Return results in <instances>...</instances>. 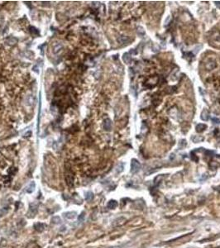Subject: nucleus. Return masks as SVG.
<instances>
[{
	"label": "nucleus",
	"mask_w": 220,
	"mask_h": 248,
	"mask_svg": "<svg viewBox=\"0 0 220 248\" xmlns=\"http://www.w3.org/2000/svg\"><path fill=\"white\" fill-rule=\"evenodd\" d=\"M37 211H38L37 203H31L30 207H29L28 213V218H34L35 215L37 214Z\"/></svg>",
	"instance_id": "nucleus-1"
},
{
	"label": "nucleus",
	"mask_w": 220,
	"mask_h": 248,
	"mask_svg": "<svg viewBox=\"0 0 220 248\" xmlns=\"http://www.w3.org/2000/svg\"><path fill=\"white\" fill-rule=\"evenodd\" d=\"M141 169V164L136 159H132L131 162V172L132 174H136Z\"/></svg>",
	"instance_id": "nucleus-2"
},
{
	"label": "nucleus",
	"mask_w": 220,
	"mask_h": 248,
	"mask_svg": "<svg viewBox=\"0 0 220 248\" xmlns=\"http://www.w3.org/2000/svg\"><path fill=\"white\" fill-rule=\"evenodd\" d=\"M39 98H40V101H39V108H38V117H37V126H36V127H37V135L39 134V131H40V123H41V94H40V97H39Z\"/></svg>",
	"instance_id": "nucleus-3"
},
{
	"label": "nucleus",
	"mask_w": 220,
	"mask_h": 248,
	"mask_svg": "<svg viewBox=\"0 0 220 248\" xmlns=\"http://www.w3.org/2000/svg\"><path fill=\"white\" fill-rule=\"evenodd\" d=\"M46 227V224L45 223H42V222H36V223L34 224V228L36 231L41 232L45 230V228Z\"/></svg>",
	"instance_id": "nucleus-4"
},
{
	"label": "nucleus",
	"mask_w": 220,
	"mask_h": 248,
	"mask_svg": "<svg viewBox=\"0 0 220 248\" xmlns=\"http://www.w3.org/2000/svg\"><path fill=\"white\" fill-rule=\"evenodd\" d=\"M103 129L105 130V131H111V129H112V121L109 118H106L103 121Z\"/></svg>",
	"instance_id": "nucleus-5"
},
{
	"label": "nucleus",
	"mask_w": 220,
	"mask_h": 248,
	"mask_svg": "<svg viewBox=\"0 0 220 248\" xmlns=\"http://www.w3.org/2000/svg\"><path fill=\"white\" fill-rule=\"evenodd\" d=\"M35 189H36V183L34 181H32L26 188V192L28 193H32V192H34Z\"/></svg>",
	"instance_id": "nucleus-6"
},
{
	"label": "nucleus",
	"mask_w": 220,
	"mask_h": 248,
	"mask_svg": "<svg viewBox=\"0 0 220 248\" xmlns=\"http://www.w3.org/2000/svg\"><path fill=\"white\" fill-rule=\"evenodd\" d=\"M200 118L203 121H208L209 119V113L207 109H204L202 111L201 114H200Z\"/></svg>",
	"instance_id": "nucleus-7"
},
{
	"label": "nucleus",
	"mask_w": 220,
	"mask_h": 248,
	"mask_svg": "<svg viewBox=\"0 0 220 248\" xmlns=\"http://www.w3.org/2000/svg\"><path fill=\"white\" fill-rule=\"evenodd\" d=\"M195 129H196L197 132H203V131H205V130L207 129V125H206V124H204V123H199L196 126Z\"/></svg>",
	"instance_id": "nucleus-8"
},
{
	"label": "nucleus",
	"mask_w": 220,
	"mask_h": 248,
	"mask_svg": "<svg viewBox=\"0 0 220 248\" xmlns=\"http://www.w3.org/2000/svg\"><path fill=\"white\" fill-rule=\"evenodd\" d=\"M76 215L77 214L75 211H73V212H66L64 214V216L66 218H68V219H74L75 217H76Z\"/></svg>",
	"instance_id": "nucleus-9"
},
{
	"label": "nucleus",
	"mask_w": 220,
	"mask_h": 248,
	"mask_svg": "<svg viewBox=\"0 0 220 248\" xmlns=\"http://www.w3.org/2000/svg\"><path fill=\"white\" fill-rule=\"evenodd\" d=\"M65 178V181H66L67 185H68L69 187H72L73 181H74V179H73V176L71 175H66Z\"/></svg>",
	"instance_id": "nucleus-10"
},
{
	"label": "nucleus",
	"mask_w": 220,
	"mask_h": 248,
	"mask_svg": "<svg viewBox=\"0 0 220 248\" xmlns=\"http://www.w3.org/2000/svg\"><path fill=\"white\" fill-rule=\"evenodd\" d=\"M51 222L52 224H54V225H58V224L61 223V217H59V216H54V217H52Z\"/></svg>",
	"instance_id": "nucleus-11"
},
{
	"label": "nucleus",
	"mask_w": 220,
	"mask_h": 248,
	"mask_svg": "<svg viewBox=\"0 0 220 248\" xmlns=\"http://www.w3.org/2000/svg\"><path fill=\"white\" fill-rule=\"evenodd\" d=\"M123 61H124L126 64H130L131 61H132V57H131L130 53L128 52V53H124V54H123Z\"/></svg>",
	"instance_id": "nucleus-12"
},
{
	"label": "nucleus",
	"mask_w": 220,
	"mask_h": 248,
	"mask_svg": "<svg viewBox=\"0 0 220 248\" xmlns=\"http://www.w3.org/2000/svg\"><path fill=\"white\" fill-rule=\"evenodd\" d=\"M29 29H30V32L32 35H33V36H40V32L38 29H36V28H34V27L32 26H31L30 28H29Z\"/></svg>",
	"instance_id": "nucleus-13"
},
{
	"label": "nucleus",
	"mask_w": 220,
	"mask_h": 248,
	"mask_svg": "<svg viewBox=\"0 0 220 248\" xmlns=\"http://www.w3.org/2000/svg\"><path fill=\"white\" fill-rule=\"evenodd\" d=\"M107 206H108V208H110V209H113L117 206V202L116 200H110L109 202L108 203Z\"/></svg>",
	"instance_id": "nucleus-14"
},
{
	"label": "nucleus",
	"mask_w": 220,
	"mask_h": 248,
	"mask_svg": "<svg viewBox=\"0 0 220 248\" xmlns=\"http://www.w3.org/2000/svg\"><path fill=\"white\" fill-rule=\"evenodd\" d=\"M204 137H200L199 136H194V137H193L192 138H191V140H192L193 141H194V143H199V142H200V141H204Z\"/></svg>",
	"instance_id": "nucleus-15"
},
{
	"label": "nucleus",
	"mask_w": 220,
	"mask_h": 248,
	"mask_svg": "<svg viewBox=\"0 0 220 248\" xmlns=\"http://www.w3.org/2000/svg\"><path fill=\"white\" fill-rule=\"evenodd\" d=\"M93 198H94V193H93L92 192L89 191V192H87V193H85V200L90 201V200H92V199H93Z\"/></svg>",
	"instance_id": "nucleus-16"
},
{
	"label": "nucleus",
	"mask_w": 220,
	"mask_h": 248,
	"mask_svg": "<svg viewBox=\"0 0 220 248\" xmlns=\"http://www.w3.org/2000/svg\"><path fill=\"white\" fill-rule=\"evenodd\" d=\"M84 218H85V213L84 212H82L81 214L79 215V217H78V221L79 222H83V221L84 220Z\"/></svg>",
	"instance_id": "nucleus-17"
},
{
	"label": "nucleus",
	"mask_w": 220,
	"mask_h": 248,
	"mask_svg": "<svg viewBox=\"0 0 220 248\" xmlns=\"http://www.w3.org/2000/svg\"><path fill=\"white\" fill-rule=\"evenodd\" d=\"M62 48H63L62 45H61V44H57L56 46H55V47H54V51H54V53L56 54L57 52L59 51H61V50L62 49Z\"/></svg>",
	"instance_id": "nucleus-18"
},
{
	"label": "nucleus",
	"mask_w": 220,
	"mask_h": 248,
	"mask_svg": "<svg viewBox=\"0 0 220 248\" xmlns=\"http://www.w3.org/2000/svg\"><path fill=\"white\" fill-rule=\"evenodd\" d=\"M138 35H140V36H141V32H142V36H143V35L145 34V31L143 30V28H141V27H139V28H138Z\"/></svg>",
	"instance_id": "nucleus-19"
},
{
	"label": "nucleus",
	"mask_w": 220,
	"mask_h": 248,
	"mask_svg": "<svg viewBox=\"0 0 220 248\" xmlns=\"http://www.w3.org/2000/svg\"><path fill=\"white\" fill-rule=\"evenodd\" d=\"M212 122L215 124H219L220 123V119L217 118V117H213V118H212Z\"/></svg>",
	"instance_id": "nucleus-20"
},
{
	"label": "nucleus",
	"mask_w": 220,
	"mask_h": 248,
	"mask_svg": "<svg viewBox=\"0 0 220 248\" xmlns=\"http://www.w3.org/2000/svg\"><path fill=\"white\" fill-rule=\"evenodd\" d=\"M214 3L219 8H220V1H214Z\"/></svg>",
	"instance_id": "nucleus-21"
},
{
	"label": "nucleus",
	"mask_w": 220,
	"mask_h": 248,
	"mask_svg": "<svg viewBox=\"0 0 220 248\" xmlns=\"http://www.w3.org/2000/svg\"><path fill=\"white\" fill-rule=\"evenodd\" d=\"M31 133H32L31 131H28V133H26V134H25V137H30L29 135H31Z\"/></svg>",
	"instance_id": "nucleus-22"
}]
</instances>
